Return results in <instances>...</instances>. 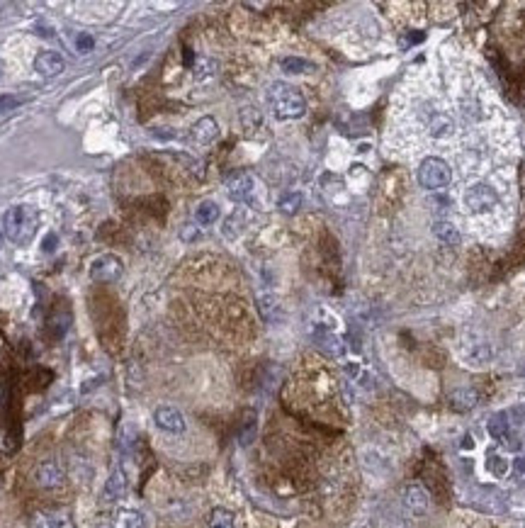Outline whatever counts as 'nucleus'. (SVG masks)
Listing matches in <instances>:
<instances>
[{"label":"nucleus","mask_w":525,"mask_h":528,"mask_svg":"<svg viewBox=\"0 0 525 528\" xmlns=\"http://www.w3.org/2000/svg\"><path fill=\"white\" fill-rule=\"evenodd\" d=\"M3 229L15 246H30L39 231V212L32 204H15L3 217Z\"/></svg>","instance_id":"obj_1"},{"label":"nucleus","mask_w":525,"mask_h":528,"mask_svg":"<svg viewBox=\"0 0 525 528\" xmlns=\"http://www.w3.org/2000/svg\"><path fill=\"white\" fill-rule=\"evenodd\" d=\"M268 105L273 115L278 120H299L307 112V100L304 95L299 93L294 85L285 83V80H275L273 85L268 88Z\"/></svg>","instance_id":"obj_2"},{"label":"nucleus","mask_w":525,"mask_h":528,"mask_svg":"<svg viewBox=\"0 0 525 528\" xmlns=\"http://www.w3.org/2000/svg\"><path fill=\"white\" fill-rule=\"evenodd\" d=\"M450 180H452L450 166L443 159H438V156H428V159H423L421 166H418V183H421V188L443 190L450 185Z\"/></svg>","instance_id":"obj_3"},{"label":"nucleus","mask_w":525,"mask_h":528,"mask_svg":"<svg viewBox=\"0 0 525 528\" xmlns=\"http://www.w3.org/2000/svg\"><path fill=\"white\" fill-rule=\"evenodd\" d=\"M499 204V195L491 185L486 183H474L467 188L465 193V207L470 209L472 215H486Z\"/></svg>","instance_id":"obj_4"},{"label":"nucleus","mask_w":525,"mask_h":528,"mask_svg":"<svg viewBox=\"0 0 525 528\" xmlns=\"http://www.w3.org/2000/svg\"><path fill=\"white\" fill-rule=\"evenodd\" d=\"M124 273V263L119 256L114 254H103L98 258L90 261L88 275L90 280H98V283H117Z\"/></svg>","instance_id":"obj_5"},{"label":"nucleus","mask_w":525,"mask_h":528,"mask_svg":"<svg viewBox=\"0 0 525 528\" xmlns=\"http://www.w3.org/2000/svg\"><path fill=\"white\" fill-rule=\"evenodd\" d=\"M226 193L233 202L241 204H256V178L251 173H233L226 180Z\"/></svg>","instance_id":"obj_6"},{"label":"nucleus","mask_w":525,"mask_h":528,"mask_svg":"<svg viewBox=\"0 0 525 528\" xmlns=\"http://www.w3.org/2000/svg\"><path fill=\"white\" fill-rule=\"evenodd\" d=\"M35 482L39 484L42 489L61 487V484L66 482V473H64V468H61L59 460H54V458L42 460V463L37 465V470H35Z\"/></svg>","instance_id":"obj_7"},{"label":"nucleus","mask_w":525,"mask_h":528,"mask_svg":"<svg viewBox=\"0 0 525 528\" xmlns=\"http://www.w3.org/2000/svg\"><path fill=\"white\" fill-rule=\"evenodd\" d=\"M154 421L161 431H166V434H183L185 426H188L185 424L183 412L175 407H166V404L154 412Z\"/></svg>","instance_id":"obj_8"},{"label":"nucleus","mask_w":525,"mask_h":528,"mask_svg":"<svg viewBox=\"0 0 525 528\" xmlns=\"http://www.w3.org/2000/svg\"><path fill=\"white\" fill-rule=\"evenodd\" d=\"M66 69V61L64 56L59 54V51H39V54L35 56V71L39 76H44V78H54V76H59L61 71Z\"/></svg>","instance_id":"obj_9"},{"label":"nucleus","mask_w":525,"mask_h":528,"mask_svg":"<svg viewBox=\"0 0 525 528\" xmlns=\"http://www.w3.org/2000/svg\"><path fill=\"white\" fill-rule=\"evenodd\" d=\"M404 507L411 513H416V516H423L431 509V497H428V492L421 484H409L407 492H404Z\"/></svg>","instance_id":"obj_10"},{"label":"nucleus","mask_w":525,"mask_h":528,"mask_svg":"<svg viewBox=\"0 0 525 528\" xmlns=\"http://www.w3.org/2000/svg\"><path fill=\"white\" fill-rule=\"evenodd\" d=\"M124 494H127V475H124V470L117 465V468L112 470V475H109L107 484H105L103 502L105 504H114V502H119Z\"/></svg>","instance_id":"obj_11"},{"label":"nucleus","mask_w":525,"mask_h":528,"mask_svg":"<svg viewBox=\"0 0 525 528\" xmlns=\"http://www.w3.org/2000/svg\"><path fill=\"white\" fill-rule=\"evenodd\" d=\"M462 353H465V360L472 365H484L491 360V355H494V351H491V344H486L484 339H477V341H467L465 349H462Z\"/></svg>","instance_id":"obj_12"},{"label":"nucleus","mask_w":525,"mask_h":528,"mask_svg":"<svg viewBox=\"0 0 525 528\" xmlns=\"http://www.w3.org/2000/svg\"><path fill=\"white\" fill-rule=\"evenodd\" d=\"M112 528H146V518L139 509L122 507L114 511L112 516Z\"/></svg>","instance_id":"obj_13"},{"label":"nucleus","mask_w":525,"mask_h":528,"mask_svg":"<svg viewBox=\"0 0 525 528\" xmlns=\"http://www.w3.org/2000/svg\"><path fill=\"white\" fill-rule=\"evenodd\" d=\"M486 431H489L491 439H496V441H501V443L508 446V441H510L508 414H506V412H496L494 416H489V421H486Z\"/></svg>","instance_id":"obj_14"},{"label":"nucleus","mask_w":525,"mask_h":528,"mask_svg":"<svg viewBox=\"0 0 525 528\" xmlns=\"http://www.w3.org/2000/svg\"><path fill=\"white\" fill-rule=\"evenodd\" d=\"M314 344H317L326 355H341L343 349H346L343 341H341V336H336L333 331H328V329L314 331Z\"/></svg>","instance_id":"obj_15"},{"label":"nucleus","mask_w":525,"mask_h":528,"mask_svg":"<svg viewBox=\"0 0 525 528\" xmlns=\"http://www.w3.org/2000/svg\"><path fill=\"white\" fill-rule=\"evenodd\" d=\"M71 516L66 511H42L35 516L32 528H71Z\"/></svg>","instance_id":"obj_16"},{"label":"nucleus","mask_w":525,"mask_h":528,"mask_svg":"<svg viewBox=\"0 0 525 528\" xmlns=\"http://www.w3.org/2000/svg\"><path fill=\"white\" fill-rule=\"evenodd\" d=\"M217 137H219V125L214 117H202V120L195 122L193 139L197 141V144H209V141H214Z\"/></svg>","instance_id":"obj_17"},{"label":"nucleus","mask_w":525,"mask_h":528,"mask_svg":"<svg viewBox=\"0 0 525 528\" xmlns=\"http://www.w3.org/2000/svg\"><path fill=\"white\" fill-rule=\"evenodd\" d=\"M217 220H219V204L214 202V200H204V202L197 204V209H195V222H197L199 227H212Z\"/></svg>","instance_id":"obj_18"},{"label":"nucleus","mask_w":525,"mask_h":528,"mask_svg":"<svg viewBox=\"0 0 525 528\" xmlns=\"http://www.w3.org/2000/svg\"><path fill=\"white\" fill-rule=\"evenodd\" d=\"M477 402H479V394L470 387H460V389H452L450 392V404L457 409V412H467V409H472Z\"/></svg>","instance_id":"obj_19"},{"label":"nucleus","mask_w":525,"mask_h":528,"mask_svg":"<svg viewBox=\"0 0 525 528\" xmlns=\"http://www.w3.org/2000/svg\"><path fill=\"white\" fill-rule=\"evenodd\" d=\"M433 234H436L438 239H441L443 244H447V246H457L462 241L457 227L452 225V222H445V220H438L436 225H433Z\"/></svg>","instance_id":"obj_20"},{"label":"nucleus","mask_w":525,"mask_h":528,"mask_svg":"<svg viewBox=\"0 0 525 528\" xmlns=\"http://www.w3.org/2000/svg\"><path fill=\"white\" fill-rule=\"evenodd\" d=\"M280 69L290 76H302V73H312V71H317V66H314L312 61L302 59V56H285V59L280 61Z\"/></svg>","instance_id":"obj_21"},{"label":"nucleus","mask_w":525,"mask_h":528,"mask_svg":"<svg viewBox=\"0 0 525 528\" xmlns=\"http://www.w3.org/2000/svg\"><path fill=\"white\" fill-rule=\"evenodd\" d=\"M428 132H431V137H436V139H447V137H452V132H455V122L447 115H436L428 122Z\"/></svg>","instance_id":"obj_22"},{"label":"nucleus","mask_w":525,"mask_h":528,"mask_svg":"<svg viewBox=\"0 0 525 528\" xmlns=\"http://www.w3.org/2000/svg\"><path fill=\"white\" fill-rule=\"evenodd\" d=\"M195 78L197 80H204V78H212L214 73L219 71V64L214 59H209V56H199L197 61H195Z\"/></svg>","instance_id":"obj_23"},{"label":"nucleus","mask_w":525,"mask_h":528,"mask_svg":"<svg viewBox=\"0 0 525 528\" xmlns=\"http://www.w3.org/2000/svg\"><path fill=\"white\" fill-rule=\"evenodd\" d=\"M209 528H236L233 526V513L222 507L212 509V513H209Z\"/></svg>","instance_id":"obj_24"},{"label":"nucleus","mask_w":525,"mask_h":528,"mask_svg":"<svg viewBox=\"0 0 525 528\" xmlns=\"http://www.w3.org/2000/svg\"><path fill=\"white\" fill-rule=\"evenodd\" d=\"M302 193H287L280 197L278 207L283 215H294V212H299V207H302Z\"/></svg>","instance_id":"obj_25"},{"label":"nucleus","mask_w":525,"mask_h":528,"mask_svg":"<svg viewBox=\"0 0 525 528\" xmlns=\"http://www.w3.org/2000/svg\"><path fill=\"white\" fill-rule=\"evenodd\" d=\"M241 231H243V215H231L224 222V236L226 239H236Z\"/></svg>","instance_id":"obj_26"},{"label":"nucleus","mask_w":525,"mask_h":528,"mask_svg":"<svg viewBox=\"0 0 525 528\" xmlns=\"http://www.w3.org/2000/svg\"><path fill=\"white\" fill-rule=\"evenodd\" d=\"M486 465H489V470L496 475V477H504L506 470H508V463H506V460L501 458V455H496V453L486 455Z\"/></svg>","instance_id":"obj_27"},{"label":"nucleus","mask_w":525,"mask_h":528,"mask_svg":"<svg viewBox=\"0 0 525 528\" xmlns=\"http://www.w3.org/2000/svg\"><path fill=\"white\" fill-rule=\"evenodd\" d=\"M95 46V37L88 35V32H83V35L75 37V49L80 51V54H88V51H93Z\"/></svg>","instance_id":"obj_28"},{"label":"nucleus","mask_w":525,"mask_h":528,"mask_svg":"<svg viewBox=\"0 0 525 528\" xmlns=\"http://www.w3.org/2000/svg\"><path fill=\"white\" fill-rule=\"evenodd\" d=\"M253 436H256V419H253V414H248L246 424H243V431H241V443L248 446L253 441Z\"/></svg>","instance_id":"obj_29"},{"label":"nucleus","mask_w":525,"mask_h":528,"mask_svg":"<svg viewBox=\"0 0 525 528\" xmlns=\"http://www.w3.org/2000/svg\"><path fill=\"white\" fill-rule=\"evenodd\" d=\"M258 302H260L258 307H260L262 317H265V319H273V309H278V302H275V297H260Z\"/></svg>","instance_id":"obj_30"},{"label":"nucleus","mask_w":525,"mask_h":528,"mask_svg":"<svg viewBox=\"0 0 525 528\" xmlns=\"http://www.w3.org/2000/svg\"><path fill=\"white\" fill-rule=\"evenodd\" d=\"M17 105H20V98H15V95H0V115L15 110Z\"/></svg>","instance_id":"obj_31"},{"label":"nucleus","mask_w":525,"mask_h":528,"mask_svg":"<svg viewBox=\"0 0 525 528\" xmlns=\"http://www.w3.org/2000/svg\"><path fill=\"white\" fill-rule=\"evenodd\" d=\"M180 239L188 241V244H193V241L199 239V229L197 225H183V229H180Z\"/></svg>","instance_id":"obj_32"},{"label":"nucleus","mask_w":525,"mask_h":528,"mask_svg":"<svg viewBox=\"0 0 525 528\" xmlns=\"http://www.w3.org/2000/svg\"><path fill=\"white\" fill-rule=\"evenodd\" d=\"M56 244H59V236H56V234H49V236L44 239V246H42V249H44L46 254H51V251H56Z\"/></svg>","instance_id":"obj_33"},{"label":"nucleus","mask_w":525,"mask_h":528,"mask_svg":"<svg viewBox=\"0 0 525 528\" xmlns=\"http://www.w3.org/2000/svg\"><path fill=\"white\" fill-rule=\"evenodd\" d=\"M462 448H474V439H472V436H465V439H462Z\"/></svg>","instance_id":"obj_34"},{"label":"nucleus","mask_w":525,"mask_h":528,"mask_svg":"<svg viewBox=\"0 0 525 528\" xmlns=\"http://www.w3.org/2000/svg\"><path fill=\"white\" fill-rule=\"evenodd\" d=\"M515 470H518V473H525V458L515 460Z\"/></svg>","instance_id":"obj_35"},{"label":"nucleus","mask_w":525,"mask_h":528,"mask_svg":"<svg viewBox=\"0 0 525 528\" xmlns=\"http://www.w3.org/2000/svg\"><path fill=\"white\" fill-rule=\"evenodd\" d=\"M0 278H3V265H0Z\"/></svg>","instance_id":"obj_36"}]
</instances>
